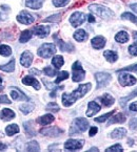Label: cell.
<instances>
[{"label": "cell", "instance_id": "obj_1", "mask_svg": "<svg viewBox=\"0 0 137 152\" xmlns=\"http://www.w3.org/2000/svg\"><path fill=\"white\" fill-rule=\"evenodd\" d=\"M92 88L91 83H87V84H80L78 86L77 89H75L72 94H62V103L65 107H69L72 104H74L77 100H79L80 98L84 96L85 94L90 91V89Z\"/></svg>", "mask_w": 137, "mask_h": 152}, {"label": "cell", "instance_id": "obj_2", "mask_svg": "<svg viewBox=\"0 0 137 152\" xmlns=\"http://www.w3.org/2000/svg\"><path fill=\"white\" fill-rule=\"evenodd\" d=\"M89 127V122L84 119V118H77L73 121L72 126L70 128L69 134L70 135H74V134H79L84 132Z\"/></svg>", "mask_w": 137, "mask_h": 152}, {"label": "cell", "instance_id": "obj_3", "mask_svg": "<svg viewBox=\"0 0 137 152\" xmlns=\"http://www.w3.org/2000/svg\"><path fill=\"white\" fill-rule=\"evenodd\" d=\"M89 10L92 12L94 15H97L101 19H110L114 17V13L110 9L99 4H91L89 7Z\"/></svg>", "mask_w": 137, "mask_h": 152}, {"label": "cell", "instance_id": "obj_4", "mask_svg": "<svg viewBox=\"0 0 137 152\" xmlns=\"http://www.w3.org/2000/svg\"><path fill=\"white\" fill-rule=\"evenodd\" d=\"M38 55L41 58L47 59L50 57H52V55H54L56 53V46L52 43H44L38 48Z\"/></svg>", "mask_w": 137, "mask_h": 152}, {"label": "cell", "instance_id": "obj_5", "mask_svg": "<svg viewBox=\"0 0 137 152\" xmlns=\"http://www.w3.org/2000/svg\"><path fill=\"white\" fill-rule=\"evenodd\" d=\"M72 70H73L72 79L74 82H80V81H82L83 79L85 78V72H84V69H83V67L81 66L79 61H76V62L73 64Z\"/></svg>", "mask_w": 137, "mask_h": 152}, {"label": "cell", "instance_id": "obj_6", "mask_svg": "<svg viewBox=\"0 0 137 152\" xmlns=\"http://www.w3.org/2000/svg\"><path fill=\"white\" fill-rule=\"evenodd\" d=\"M95 79L97 81V88H101L108 85L112 80V77L110 74H107V72H97L95 75Z\"/></svg>", "mask_w": 137, "mask_h": 152}, {"label": "cell", "instance_id": "obj_7", "mask_svg": "<svg viewBox=\"0 0 137 152\" xmlns=\"http://www.w3.org/2000/svg\"><path fill=\"white\" fill-rule=\"evenodd\" d=\"M118 81L122 86L134 85V84H136V82H137L135 77H133L132 75L128 74V72H120V75H119Z\"/></svg>", "mask_w": 137, "mask_h": 152}, {"label": "cell", "instance_id": "obj_8", "mask_svg": "<svg viewBox=\"0 0 137 152\" xmlns=\"http://www.w3.org/2000/svg\"><path fill=\"white\" fill-rule=\"evenodd\" d=\"M85 18L87 16L84 15L81 12H75L74 14H72L70 17V23L72 24V26L77 27L79 25H81L83 22L85 21Z\"/></svg>", "mask_w": 137, "mask_h": 152}, {"label": "cell", "instance_id": "obj_9", "mask_svg": "<svg viewBox=\"0 0 137 152\" xmlns=\"http://www.w3.org/2000/svg\"><path fill=\"white\" fill-rule=\"evenodd\" d=\"M84 142L82 140H67L64 143V148L70 151H74V150L81 149L83 147Z\"/></svg>", "mask_w": 137, "mask_h": 152}, {"label": "cell", "instance_id": "obj_10", "mask_svg": "<svg viewBox=\"0 0 137 152\" xmlns=\"http://www.w3.org/2000/svg\"><path fill=\"white\" fill-rule=\"evenodd\" d=\"M17 20L22 24H32L35 21V17L33 15H31L30 13H27V11H22L18 16H17Z\"/></svg>", "mask_w": 137, "mask_h": 152}, {"label": "cell", "instance_id": "obj_11", "mask_svg": "<svg viewBox=\"0 0 137 152\" xmlns=\"http://www.w3.org/2000/svg\"><path fill=\"white\" fill-rule=\"evenodd\" d=\"M62 132L63 131L60 128L56 127V126H53V127H47V128L42 129L40 131V133L43 134V135H47V137H58Z\"/></svg>", "mask_w": 137, "mask_h": 152}, {"label": "cell", "instance_id": "obj_12", "mask_svg": "<svg viewBox=\"0 0 137 152\" xmlns=\"http://www.w3.org/2000/svg\"><path fill=\"white\" fill-rule=\"evenodd\" d=\"M11 96L15 101H27L29 98L21 91L20 89L16 87H11Z\"/></svg>", "mask_w": 137, "mask_h": 152}, {"label": "cell", "instance_id": "obj_13", "mask_svg": "<svg viewBox=\"0 0 137 152\" xmlns=\"http://www.w3.org/2000/svg\"><path fill=\"white\" fill-rule=\"evenodd\" d=\"M34 33L40 38H44L50 34V26L49 25H37L34 27Z\"/></svg>", "mask_w": 137, "mask_h": 152}, {"label": "cell", "instance_id": "obj_14", "mask_svg": "<svg viewBox=\"0 0 137 152\" xmlns=\"http://www.w3.org/2000/svg\"><path fill=\"white\" fill-rule=\"evenodd\" d=\"M32 62H33V55H32V53L27 52V50L22 53V55H21V57H20L21 65L24 67H30Z\"/></svg>", "mask_w": 137, "mask_h": 152}, {"label": "cell", "instance_id": "obj_15", "mask_svg": "<svg viewBox=\"0 0 137 152\" xmlns=\"http://www.w3.org/2000/svg\"><path fill=\"white\" fill-rule=\"evenodd\" d=\"M22 83L24 84V85H32L36 90L40 89V84H39V82L32 76L24 77V78L22 79Z\"/></svg>", "mask_w": 137, "mask_h": 152}, {"label": "cell", "instance_id": "obj_16", "mask_svg": "<svg viewBox=\"0 0 137 152\" xmlns=\"http://www.w3.org/2000/svg\"><path fill=\"white\" fill-rule=\"evenodd\" d=\"M55 39H56L57 43H58L60 50H62V52H70V53H73L75 50V47H74V45H73V44H71V43H64L62 40H59V39H57L56 36H55Z\"/></svg>", "mask_w": 137, "mask_h": 152}, {"label": "cell", "instance_id": "obj_17", "mask_svg": "<svg viewBox=\"0 0 137 152\" xmlns=\"http://www.w3.org/2000/svg\"><path fill=\"white\" fill-rule=\"evenodd\" d=\"M100 110V106L96 103V102H90L88 105V111H87V116L91 118L94 114H96L97 112Z\"/></svg>", "mask_w": 137, "mask_h": 152}, {"label": "cell", "instance_id": "obj_18", "mask_svg": "<svg viewBox=\"0 0 137 152\" xmlns=\"http://www.w3.org/2000/svg\"><path fill=\"white\" fill-rule=\"evenodd\" d=\"M106 45V39L101 36H97L92 39V46L95 49H101Z\"/></svg>", "mask_w": 137, "mask_h": 152}, {"label": "cell", "instance_id": "obj_19", "mask_svg": "<svg viewBox=\"0 0 137 152\" xmlns=\"http://www.w3.org/2000/svg\"><path fill=\"white\" fill-rule=\"evenodd\" d=\"M44 0H25V5L30 9L39 10L41 9Z\"/></svg>", "mask_w": 137, "mask_h": 152}, {"label": "cell", "instance_id": "obj_20", "mask_svg": "<svg viewBox=\"0 0 137 152\" xmlns=\"http://www.w3.org/2000/svg\"><path fill=\"white\" fill-rule=\"evenodd\" d=\"M0 118L4 121H7V120H12L15 118V112L13 110L9 109V108H4L0 111Z\"/></svg>", "mask_w": 137, "mask_h": 152}, {"label": "cell", "instance_id": "obj_21", "mask_svg": "<svg viewBox=\"0 0 137 152\" xmlns=\"http://www.w3.org/2000/svg\"><path fill=\"white\" fill-rule=\"evenodd\" d=\"M126 134H127V130L124 128H116L111 133V137L112 139H122V137H126Z\"/></svg>", "mask_w": 137, "mask_h": 152}, {"label": "cell", "instance_id": "obj_22", "mask_svg": "<svg viewBox=\"0 0 137 152\" xmlns=\"http://www.w3.org/2000/svg\"><path fill=\"white\" fill-rule=\"evenodd\" d=\"M100 101H101V103H102V105L104 106H107V107H109V106L113 105L115 102L114 98H113L111 94H104L102 96H100Z\"/></svg>", "mask_w": 137, "mask_h": 152}, {"label": "cell", "instance_id": "obj_23", "mask_svg": "<svg viewBox=\"0 0 137 152\" xmlns=\"http://www.w3.org/2000/svg\"><path fill=\"white\" fill-rule=\"evenodd\" d=\"M104 58L111 63L116 62L117 59H118V55H117V53L114 52V50H106V52L104 53Z\"/></svg>", "mask_w": 137, "mask_h": 152}, {"label": "cell", "instance_id": "obj_24", "mask_svg": "<svg viewBox=\"0 0 137 152\" xmlns=\"http://www.w3.org/2000/svg\"><path fill=\"white\" fill-rule=\"evenodd\" d=\"M126 120H127V118L124 113H117L116 115L111 116V120L109 121V125L115 124V123H124Z\"/></svg>", "mask_w": 137, "mask_h": 152}, {"label": "cell", "instance_id": "obj_25", "mask_svg": "<svg viewBox=\"0 0 137 152\" xmlns=\"http://www.w3.org/2000/svg\"><path fill=\"white\" fill-rule=\"evenodd\" d=\"M74 39L78 42H83L84 40L88 39V34L85 33V31H83V29H78L77 31H75Z\"/></svg>", "mask_w": 137, "mask_h": 152}, {"label": "cell", "instance_id": "obj_26", "mask_svg": "<svg viewBox=\"0 0 137 152\" xmlns=\"http://www.w3.org/2000/svg\"><path fill=\"white\" fill-rule=\"evenodd\" d=\"M115 40H116L117 42H119V43L128 42V40H129L128 33H127V31H119V33H117L116 36H115Z\"/></svg>", "mask_w": 137, "mask_h": 152}, {"label": "cell", "instance_id": "obj_27", "mask_svg": "<svg viewBox=\"0 0 137 152\" xmlns=\"http://www.w3.org/2000/svg\"><path fill=\"white\" fill-rule=\"evenodd\" d=\"M54 121V116L52 115V114H45V115L41 116V118H39L38 119V123L41 124V125L45 126V125H49V124H51L52 122Z\"/></svg>", "mask_w": 137, "mask_h": 152}, {"label": "cell", "instance_id": "obj_28", "mask_svg": "<svg viewBox=\"0 0 137 152\" xmlns=\"http://www.w3.org/2000/svg\"><path fill=\"white\" fill-rule=\"evenodd\" d=\"M0 69L3 70L5 72H12L15 69V59H12L7 64L4 65H0Z\"/></svg>", "mask_w": 137, "mask_h": 152}, {"label": "cell", "instance_id": "obj_29", "mask_svg": "<svg viewBox=\"0 0 137 152\" xmlns=\"http://www.w3.org/2000/svg\"><path fill=\"white\" fill-rule=\"evenodd\" d=\"M135 96H137V88L135 90H133L132 92H131L129 96H124V98H121L120 99V101H119V103H120V105L122 106V107H126V104L128 103L129 101L131 100V99L135 98Z\"/></svg>", "mask_w": 137, "mask_h": 152}, {"label": "cell", "instance_id": "obj_30", "mask_svg": "<svg viewBox=\"0 0 137 152\" xmlns=\"http://www.w3.org/2000/svg\"><path fill=\"white\" fill-rule=\"evenodd\" d=\"M34 107H35V106H34L33 103H29V102H27V103L22 104V105L20 106V110L24 114H27L34 109Z\"/></svg>", "mask_w": 137, "mask_h": 152}, {"label": "cell", "instance_id": "obj_31", "mask_svg": "<svg viewBox=\"0 0 137 152\" xmlns=\"http://www.w3.org/2000/svg\"><path fill=\"white\" fill-rule=\"evenodd\" d=\"M5 132H7V135H14L16 134L17 132H19V127L16 124H12V125L7 126L5 128Z\"/></svg>", "mask_w": 137, "mask_h": 152}, {"label": "cell", "instance_id": "obj_32", "mask_svg": "<svg viewBox=\"0 0 137 152\" xmlns=\"http://www.w3.org/2000/svg\"><path fill=\"white\" fill-rule=\"evenodd\" d=\"M31 38H32V31H29V29H27V31H22L20 38H19V41H20L21 43H25V42H27Z\"/></svg>", "mask_w": 137, "mask_h": 152}, {"label": "cell", "instance_id": "obj_33", "mask_svg": "<svg viewBox=\"0 0 137 152\" xmlns=\"http://www.w3.org/2000/svg\"><path fill=\"white\" fill-rule=\"evenodd\" d=\"M63 63H64V60L61 56H55L52 59V64L55 66V68H60L63 65Z\"/></svg>", "mask_w": 137, "mask_h": 152}, {"label": "cell", "instance_id": "obj_34", "mask_svg": "<svg viewBox=\"0 0 137 152\" xmlns=\"http://www.w3.org/2000/svg\"><path fill=\"white\" fill-rule=\"evenodd\" d=\"M121 19H124V20H130L132 21L133 23H135V24H137V17L135 15H133V14L131 13H124L121 15Z\"/></svg>", "mask_w": 137, "mask_h": 152}, {"label": "cell", "instance_id": "obj_35", "mask_svg": "<svg viewBox=\"0 0 137 152\" xmlns=\"http://www.w3.org/2000/svg\"><path fill=\"white\" fill-rule=\"evenodd\" d=\"M12 54V48L7 45H0V55L1 56H4V57H7Z\"/></svg>", "mask_w": 137, "mask_h": 152}, {"label": "cell", "instance_id": "obj_36", "mask_svg": "<svg viewBox=\"0 0 137 152\" xmlns=\"http://www.w3.org/2000/svg\"><path fill=\"white\" fill-rule=\"evenodd\" d=\"M27 151H39L40 150V147H39L38 143L35 141H32L27 144Z\"/></svg>", "mask_w": 137, "mask_h": 152}, {"label": "cell", "instance_id": "obj_37", "mask_svg": "<svg viewBox=\"0 0 137 152\" xmlns=\"http://www.w3.org/2000/svg\"><path fill=\"white\" fill-rule=\"evenodd\" d=\"M32 124H33L32 121L27 122V123H24V129H25V131L27 132V134H30V135H35V129H34V127L32 126Z\"/></svg>", "mask_w": 137, "mask_h": 152}, {"label": "cell", "instance_id": "obj_38", "mask_svg": "<svg viewBox=\"0 0 137 152\" xmlns=\"http://www.w3.org/2000/svg\"><path fill=\"white\" fill-rule=\"evenodd\" d=\"M69 76H70V75H69V72H60L58 74V77H57L56 81H55V84H58V83H60L61 81L67 79L69 78Z\"/></svg>", "mask_w": 137, "mask_h": 152}, {"label": "cell", "instance_id": "obj_39", "mask_svg": "<svg viewBox=\"0 0 137 152\" xmlns=\"http://www.w3.org/2000/svg\"><path fill=\"white\" fill-rule=\"evenodd\" d=\"M45 110H47V111L57 112L59 110V106L57 105L55 102H51V103H49L47 105V107H45Z\"/></svg>", "mask_w": 137, "mask_h": 152}, {"label": "cell", "instance_id": "obj_40", "mask_svg": "<svg viewBox=\"0 0 137 152\" xmlns=\"http://www.w3.org/2000/svg\"><path fill=\"white\" fill-rule=\"evenodd\" d=\"M113 113H114V111L108 112V113H106V114H104V115L99 116V118H96V119H95V121H96V122H98V123H102V122L107 121V120H108L109 118H111V116H112V114H113Z\"/></svg>", "mask_w": 137, "mask_h": 152}, {"label": "cell", "instance_id": "obj_41", "mask_svg": "<svg viewBox=\"0 0 137 152\" xmlns=\"http://www.w3.org/2000/svg\"><path fill=\"white\" fill-rule=\"evenodd\" d=\"M69 2H70V0H53V4L57 7H65Z\"/></svg>", "mask_w": 137, "mask_h": 152}, {"label": "cell", "instance_id": "obj_42", "mask_svg": "<svg viewBox=\"0 0 137 152\" xmlns=\"http://www.w3.org/2000/svg\"><path fill=\"white\" fill-rule=\"evenodd\" d=\"M107 151H108V152H111V151H113V152H121V151H124V149H122L121 145L116 144V145L111 146L110 148H108V149H107Z\"/></svg>", "mask_w": 137, "mask_h": 152}, {"label": "cell", "instance_id": "obj_43", "mask_svg": "<svg viewBox=\"0 0 137 152\" xmlns=\"http://www.w3.org/2000/svg\"><path fill=\"white\" fill-rule=\"evenodd\" d=\"M137 70V64L134 65H131V66H127L124 67V68H120L119 70H117L118 72H136Z\"/></svg>", "mask_w": 137, "mask_h": 152}, {"label": "cell", "instance_id": "obj_44", "mask_svg": "<svg viewBox=\"0 0 137 152\" xmlns=\"http://www.w3.org/2000/svg\"><path fill=\"white\" fill-rule=\"evenodd\" d=\"M129 53L132 56H137V42H135L134 44L129 46Z\"/></svg>", "mask_w": 137, "mask_h": 152}, {"label": "cell", "instance_id": "obj_45", "mask_svg": "<svg viewBox=\"0 0 137 152\" xmlns=\"http://www.w3.org/2000/svg\"><path fill=\"white\" fill-rule=\"evenodd\" d=\"M43 72H44V74L49 77H54L55 75H56V72H55L54 69H52L51 67H44Z\"/></svg>", "mask_w": 137, "mask_h": 152}, {"label": "cell", "instance_id": "obj_46", "mask_svg": "<svg viewBox=\"0 0 137 152\" xmlns=\"http://www.w3.org/2000/svg\"><path fill=\"white\" fill-rule=\"evenodd\" d=\"M59 18H60V14H56V15L51 16L50 18H47L44 21L45 22H55V21L59 20Z\"/></svg>", "mask_w": 137, "mask_h": 152}, {"label": "cell", "instance_id": "obj_47", "mask_svg": "<svg viewBox=\"0 0 137 152\" xmlns=\"http://www.w3.org/2000/svg\"><path fill=\"white\" fill-rule=\"evenodd\" d=\"M0 103L1 104H10L11 103V101L9 100L7 96L3 94V96H0Z\"/></svg>", "mask_w": 137, "mask_h": 152}, {"label": "cell", "instance_id": "obj_48", "mask_svg": "<svg viewBox=\"0 0 137 152\" xmlns=\"http://www.w3.org/2000/svg\"><path fill=\"white\" fill-rule=\"evenodd\" d=\"M97 131H98L97 127H92V128L90 129V132H89V135H90V137H94L95 134L97 133Z\"/></svg>", "mask_w": 137, "mask_h": 152}, {"label": "cell", "instance_id": "obj_49", "mask_svg": "<svg viewBox=\"0 0 137 152\" xmlns=\"http://www.w3.org/2000/svg\"><path fill=\"white\" fill-rule=\"evenodd\" d=\"M129 108H130L131 111H137V101H136V102H134V103L131 104Z\"/></svg>", "mask_w": 137, "mask_h": 152}, {"label": "cell", "instance_id": "obj_50", "mask_svg": "<svg viewBox=\"0 0 137 152\" xmlns=\"http://www.w3.org/2000/svg\"><path fill=\"white\" fill-rule=\"evenodd\" d=\"M88 17V20H89V22H95V18H94V16H92V15H89V16H87Z\"/></svg>", "mask_w": 137, "mask_h": 152}, {"label": "cell", "instance_id": "obj_51", "mask_svg": "<svg viewBox=\"0 0 137 152\" xmlns=\"http://www.w3.org/2000/svg\"><path fill=\"white\" fill-rule=\"evenodd\" d=\"M130 7L133 10V11L135 12V13L137 14V3H134V4H131V5H130Z\"/></svg>", "mask_w": 137, "mask_h": 152}, {"label": "cell", "instance_id": "obj_52", "mask_svg": "<svg viewBox=\"0 0 137 152\" xmlns=\"http://www.w3.org/2000/svg\"><path fill=\"white\" fill-rule=\"evenodd\" d=\"M4 149H7V145L0 143V150H4Z\"/></svg>", "mask_w": 137, "mask_h": 152}, {"label": "cell", "instance_id": "obj_53", "mask_svg": "<svg viewBox=\"0 0 137 152\" xmlns=\"http://www.w3.org/2000/svg\"><path fill=\"white\" fill-rule=\"evenodd\" d=\"M133 37H134V39L137 41V31H135V33L133 34Z\"/></svg>", "mask_w": 137, "mask_h": 152}, {"label": "cell", "instance_id": "obj_54", "mask_svg": "<svg viewBox=\"0 0 137 152\" xmlns=\"http://www.w3.org/2000/svg\"><path fill=\"white\" fill-rule=\"evenodd\" d=\"M89 151H98V148H91Z\"/></svg>", "mask_w": 137, "mask_h": 152}, {"label": "cell", "instance_id": "obj_55", "mask_svg": "<svg viewBox=\"0 0 137 152\" xmlns=\"http://www.w3.org/2000/svg\"><path fill=\"white\" fill-rule=\"evenodd\" d=\"M2 7V9L4 10V11H7V10H9V9H7V7H5V5H2V7Z\"/></svg>", "mask_w": 137, "mask_h": 152}, {"label": "cell", "instance_id": "obj_56", "mask_svg": "<svg viewBox=\"0 0 137 152\" xmlns=\"http://www.w3.org/2000/svg\"><path fill=\"white\" fill-rule=\"evenodd\" d=\"M2 17H5V16H2V15H1V14H0V21L3 20V19H4V18H2Z\"/></svg>", "mask_w": 137, "mask_h": 152}, {"label": "cell", "instance_id": "obj_57", "mask_svg": "<svg viewBox=\"0 0 137 152\" xmlns=\"http://www.w3.org/2000/svg\"><path fill=\"white\" fill-rule=\"evenodd\" d=\"M1 83H2V79L0 78V84H1Z\"/></svg>", "mask_w": 137, "mask_h": 152}]
</instances>
